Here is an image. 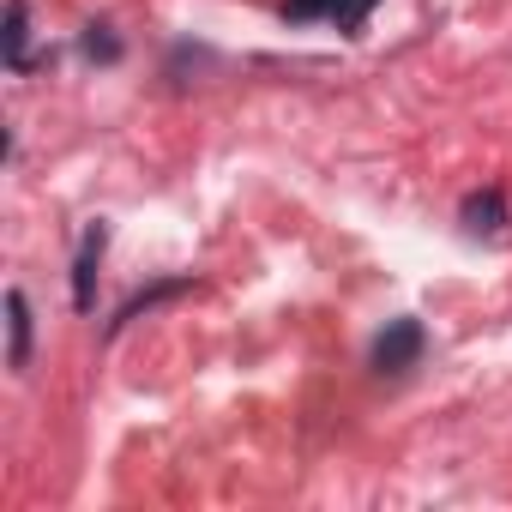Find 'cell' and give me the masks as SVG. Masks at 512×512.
Masks as SVG:
<instances>
[{"label":"cell","instance_id":"1","mask_svg":"<svg viewBox=\"0 0 512 512\" xmlns=\"http://www.w3.org/2000/svg\"><path fill=\"white\" fill-rule=\"evenodd\" d=\"M416 356H422V326L416 320H392L374 338V368L380 374H404V368H416Z\"/></svg>","mask_w":512,"mask_h":512},{"label":"cell","instance_id":"4","mask_svg":"<svg viewBox=\"0 0 512 512\" xmlns=\"http://www.w3.org/2000/svg\"><path fill=\"white\" fill-rule=\"evenodd\" d=\"M458 217H464V229H470V235H494V229L506 223V199H500L494 187H488V193H470Z\"/></svg>","mask_w":512,"mask_h":512},{"label":"cell","instance_id":"3","mask_svg":"<svg viewBox=\"0 0 512 512\" xmlns=\"http://www.w3.org/2000/svg\"><path fill=\"white\" fill-rule=\"evenodd\" d=\"M97 260H103V223H91L79 241V266H73V308L79 314H91V302H97Z\"/></svg>","mask_w":512,"mask_h":512},{"label":"cell","instance_id":"7","mask_svg":"<svg viewBox=\"0 0 512 512\" xmlns=\"http://www.w3.org/2000/svg\"><path fill=\"white\" fill-rule=\"evenodd\" d=\"M85 49H91V55H103V61H115V55H121V43H115V37H97V31L85 37Z\"/></svg>","mask_w":512,"mask_h":512},{"label":"cell","instance_id":"2","mask_svg":"<svg viewBox=\"0 0 512 512\" xmlns=\"http://www.w3.org/2000/svg\"><path fill=\"white\" fill-rule=\"evenodd\" d=\"M374 0H284V19L290 25H308V19H332L338 31H356L368 19Z\"/></svg>","mask_w":512,"mask_h":512},{"label":"cell","instance_id":"5","mask_svg":"<svg viewBox=\"0 0 512 512\" xmlns=\"http://www.w3.org/2000/svg\"><path fill=\"white\" fill-rule=\"evenodd\" d=\"M7 326H13V368H25L31 362V302H25V290H7Z\"/></svg>","mask_w":512,"mask_h":512},{"label":"cell","instance_id":"6","mask_svg":"<svg viewBox=\"0 0 512 512\" xmlns=\"http://www.w3.org/2000/svg\"><path fill=\"white\" fill-rule=\"evenodd\" d=\"M0 37H7V61L25 67V0H7V31Z\"/></svg>","mask_w":512,"mask_h":512}]
</instances>
